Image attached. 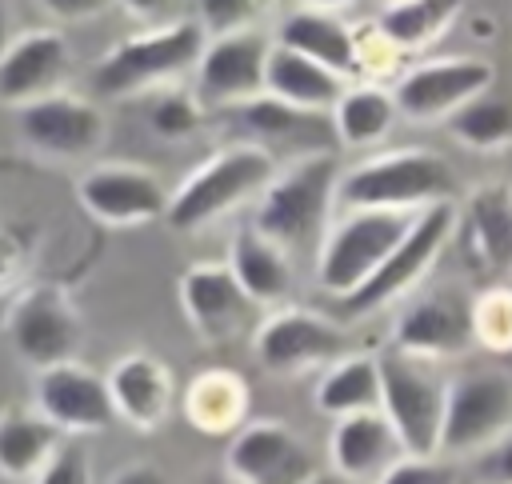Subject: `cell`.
Returning a JSON list of instances; mask_svg holds the SVG:
<instances>
[{"instance_id":"1","label":"cell","mask_w":512,"mask_h":484,"mask_svg":"<svg viewBox=\"0 0 512 484\" xmlns=\"http://www.w3.org/2000/svg\"><path fill=\"white\" fill-rule=\"evenodd\" d=\"M276 172L280 164L268 144L260 140L224 144L184 176V184L168 200L164 220L172 232H184V236L204 232L208 224L236 212L240 204L260 200V192L272 184Z\"/></svg>"},{"instance_id":"2","label":"cell","mask_w":512,"mask_h":484,"mask_svg":"<svg viewBox=\"0 0 512 484\" xmlns=\"http://www.w3.org/2000/svg\"><path fill=\"white\" fill-rule=\"evenodd\" d=\"M444 200H460V176L452 160L432 148L376 152L352 164L348 172H340V188H336V208L424 212Z\"/></svg>"},{"instance_id":"3","label":"cell","mask_w":512,"mask_h":484,"mask_svg":"<svg viewBox=\"0 0 512 484\" xmlns=\"http://www.w3.org/2000/svg\"><path fill=\"white\" fill-rule=\"evenodd\" d=\"M204 44H208V28L196 16L148 24L144 32L120 40L112 52L100 56V64L92 68V88L112 100L164 88L196 68Z\"/></svg>"},{"instance_id":"4","label":"cell","mask_w":512,"mask_h":484,"mask_svg":"<svg viewBox=\"0 0 512 484\" xmlns=\"http://www.w3.org/2000/svg\"><path fill=\"white\" fill-rule=\"evenodd\" d=\"M336 188H340L336 156L324 148L304 152L288 168H280L272 184L260 192L252 224L264 236L280 240L284 248H296L328 228V216L336 208Z\"/></svg>"},{"instance_id":"5","label":"cell","mask_w":512,"mask_h":484,"mask_svg":"<svg viewBox=\"0 0 512 484\" xmlns=\"http://www.w3.org/2000/svg\"><path fill=\"white\" fill-rule=\"evenodd\" d=\"M456 224H460V204L456 200H444V204H432V208L416 212L408 236L388 252V260L356 292L336 300L340 316L356 320V316L392 308L404 296H412L420 288V280L432 272V264L440 260V252L448 248V240L456 236Z\"/></svg>"},{"instance_id":"6","label":"cell","mask_w":512,"mask_h":484,"mask_svg":"<svg viewBox=\"0 0 512 484\" xmlns=\"http://www.w3.org/2000/svg\"><path fill=\"white\" fill-rule=\"evenodd\" d=\"M412 220L416 212H396V208H344V216L324 228V244L316 256V284L336 300L356 292L408 236Z\"/></svg>"},{"instance_id":"7","label":"cell","mask_w":512,"mask_h":484,"mask_svg":"<svg viewBox=\"0 0 512 484\" xmlns=\"http://www.w3.org/2000/svg\"><path fill=\"white\" fill-rule=\"evenodd\" d=\"M4 340L32 372H40L80 356L84 316L60 284H24L4 312Z\"/></svg>"},{"instance_id":"8","label":"cell","mask_w":512,"mask_h":484,"mask_svg":"<svg viewBox=\"0 0 512 484\" xmlns=\"http://www.w3.org/2000/svg\"><path fill=\"white\" fill-rule=\"evenodd\" d=\"M376 356H380V408L396 424L404 448L412 456H440L448 380H440L428 360L408 356L400 348H384Z\"/></svg>"},{"instance_id":"9","label":"cell","mask_w":512,"mask_h":484,"mask_svg":"<svg viewBox=\"0 0 512 484\" xmlns=\"http://www.w3.org/2000/svg\"><path fill=\"white\" fill-rule=\"evenodd\" d=\"M252 348L264 372L272 376H304L312 368H328L352 352L344 324L312 308H268V316L252 328Z\"/></svg>"},{"instance_id":"10","label":"cell","mask_w":512,"mask_h":484,"mask_svg":"<svg viewBox=\"0 0 512 484\" xmlns=\"http://www.w3.org/2000/svg\"><path fill=\"white\" fill-rule=\"evenodd\" d=\"M512 428V376L500 368H472L448 380L440 452L480 456Z\"/></svg>"},{"instance_id":"11","label":"cell","mask_w":512,"mask_h":484,"mask_svg":"<svg viewBox=\"0 0 512 484\" xmlns=\"http://www.w3.org/2000/svg\"><path fill=\"white\" fill-rule=\"evenodd\" d=\"M476 344L472 336V296L460 288H428L416 296H404L396 320H392V348L420 356L428 364L456 360Z\"/></svg>"},{"instance_id":"12","label":"cell","mask_w":512,"mask_h":484,"mask_svg":"<svg viewBox=\"0 0 512 484\" xmlns=\"http://www.w3.org/2000/svg\"><path fill=\"white\" fill-rule=\"evenodd\" d=\"M272 40L260 28H236L208 36L196 68H192V92L204 108H240L256 96H264V72H268Z\"/></svg>"},{"instance_id":"13","label":"cell","mask_w":512,"mask_h":484,"mask_svg":"<svg viewBox=\"0 0 512 484\" xmlns=\"http://www.w3.org/2000/svg\"><path fill=\"white\" fill-rule=\"evenodd\" d=\"M20 140L44 160H88L108 140V116L100 104L68 92H52L16 108Z\"/></svg>"},{"instance_id":"14","label":"cell","mask_w":512,"mask_h":484,"mask_svg":"<svg viewBox=\"0 0 512 484\" xmlns=\"http://www.w3.org/2000/svg\"><path fill=\"white\" fill-rule=\"evenodd\" d=\"M176 296L184 308L188 328L204 344H228L256 320V300L244 292L228 260H196L180 272Z\"/></svg>"},{"instance_id":"15","label":"cell","mask_w":512,"mask_h":484,"mask_svg":"<svg viewBox=\"0 0 512 484\" xmlns=\"http://www.w3.org/2000/svg\"><path fill=\"white\" fill-rule=\"evenodd\" d=\"M76 200L92 220L108 228H140L164 220L172 192L152 168L112 160V164H92L76 180Z\"/></svg>"},{"instance_id":"16","label":"cell","mask_w":512,"mask_h":484,"mask_svg":"<svg viewBox=\"0 0 512 484\" xmlns=\"http://www.w3.org/2000/svg\"><path fill=\"white\" fill-rule=\"evenodd\" d=\"M496 84V68L480 56H436V60H420L412 64L400 80H396V104L404 120L416 124H432V120H448L456 108H464L472 96L488 92Z\"/></svg>"},{"instance_id":"17","label":"cell","mask_w":512,"mask_h":484,"mask_svg":"<svg viewBox=\"0 0 512 484\" xmlns=\"http://www.w3.org/2000/svg\"><path fill=\"white\" fill-rule=\"evenodd\" d=\"M32 404L64 436L104 432V428L116 424V404H112V392H108V376L80 364V356L64 360V364H52V368H40L36 384H32Z\"/></svg>"},{"instance_id":"18","label":"cell","mask_w":512,"mask_h":484,"mask_svg":"<svg viewBox=\"0 0 512 484\" xmlns=\"http://www.w3.org/2000/svg\"><path fill=\"white\" fill-rule=\"evenodd\" d=\"M224 468L244 484H304L316 472V460L304 436L284 420H248L228 436Z\"/></svg>"},{"instance_id":"19","label":"cell","mask_w":512,"mask_h":484,"mask_svg":"<svg viewBox=\"0 0 512 484\" xmlns=\"http://www.w3.org/2000/svg\"><path fill=\"white\" fill-rule=\"evenodd\" d=\"M68 72H72V48L60 28L20 32L12 48L0 56V104L24 108L32 100L64 92Z\"/></svg>"},{"instance_id":"20","label":"cell","mask_w":512,"mask_h":484,"mask_svg":"<svg viewBox=\"0 0 512 484\" xmlns=\"http://www.w3.org/2000/svg\"><path fill=\"white\" fill-rule=\"evenodd\" d=\"M104 376H108V392L116 404V420L136 428V432L164 428L172 408L180 404V392H176L168 364L144 348L124 352Z\"/></svg>"},{"instance_id":"21","label":"cell","mask_w":512,"mask_h":484,"mask_svg":"<svg viewBox=\"0 0 512 484\" xmlns=\"http://www.w3.org/2000/svg\"><path fill=\"white\" fill-rule=\"evenodd\" d=\"M400 456H408L396 424L384 416V408L336 416L328 432V464L352 480L376 484Z\"/></svg>"},{"instance_id":"22","label":"cell","mask_w":512,"mask_h":484,"mask_svg":"<svg viewBox=\"0 0 512 484\" xmlns=\"http://www.w3.org/2000/svg\"><path fill=\"white\" fill-rule=\"evenodd\" d=\"M180 416L204 436H232L252 420V388L236 368L212 364L184 380Z\"/></svg>"},{"instance_id":"23","label":"cell","mask_w":512,"mask_h":484,"mask_svg":"<svg viewBox=\"0 0 512 484\" xmlns=\"http://www.w3.org/2000/svg\"><path fill=\"white\" fill-rule=\"evenodd\" d=\"M276 44H288L320 64H328L332 72H340L344 80L360 76V44H356V28H348L336 12L328 8H292L280 24H276Z\"/></svg>"},{"instance_id":"24","label":"cell","mask_w":512,"mask_h":484,"mask_svg":"<svg viewBox=\"0 0 512 484\" xmlns=\"http://www.w3.org/2000/svg\"><path fill=\"white\" fill-rule=\"evenodd\" d=\"M344 88H348V80L340 72H332L328 64L272 40L268 72H264V92L268 96H276L284 104H296V108H308V112H332Z\"/></svg>"},{"instance_id":"25","label":"cell","mask_w":512,"mask_h":484,"mask_svg":"<svg viewBox=\"0 0 512 484\" xmlns=\"http://www.w3.org/2000/svg\"><path fill=\"white\" fill-rule=\"evenodd\" d=\"M292 248H284L280 240L264 236L256 224L240 228L228 244V264L236 272V280L244 284V292L260 304V308H280L292 292Z\"/></svg>"},{"instance_id":"26","label":"cell","mask_w":512,"mask_h":484,"mask_svg":"<svg viewBox=\"0 0 512 484\" xmlns=\"http://www.w3.org/2000/svg\"><path fill=\"white\" fill-rule=\"evenodd\" d=\"M460 220H464L472 256L496 276L512 272V184L496 180V184L472 188L460 208Z\"/></svg>"},{"instance_id":"27","label":"cell","mask_w":512,"mask_h":484,"mask_svg":"<svg viewBox=\"0 0 512 484\" xmlns=\"http://www.w3.org/2000/svg\"><path fill=\"white\" fill-rule=\"evenodd\" d=\"M64 444V432L32 404H8L0 408V476L28 484L48 460L52 452Z\"/></svg>"},{"instance_id":"28","label":"cell","mask_w":512,"mask_h":484,"mask_svg":"<svg viewBox=\"0 0 512 484\" xmlns=\"http://www.w3.org/2000/svg\"><path fill=\"white\" fill-rule=\"evenodd\" d=\"M400 120V104H396V92H388L384 84L376 80H364V84H348L332 108V132L344 148H372L380 144L392 124Z\"/></svg>"},{"instance_id":"29","label":"cell","mask_w":512,"mask_h":484,"mask_svg":"<svg viewBox=\"0 0 512 484\" xmlns=\"http://www.w3.org/2000/svg\"><path fill=\"white\" fill-rule=\"evenodd\" d=\"M460 8L464 0H388L372 24L400 56H412L432 48L456 24Z\"/></svg>"},{"instance_id":"30","label":"cell","mask_w":512,"mask_h":484,"mask_svg":"<svg viewBox=\"0 0 512 484\" xmlns=\"http://www.w3.org/2000/svg\"><path fill=\"white\" fill-rule=\"evenodd\" d=\"M316 412L324 416H352L380 408V356L376 352H348L324 368L316 384Z\"/></svg>"},{"instance_id":"31","label":"cell","mask_w":512,"mask_h":484,"mask_svg":"<svg viewBox=\"0 0 512 484\" xmlns=\"http://www.w3.org/2000/svg\"><path fill=\"white\" fill-rule=\"evenodd\" d=\"M448 132L456 144L472 148V152H496L512 144V100L496 96L492 88L472 96L464 108H456L448 120Z\"/></svg>"},{"instance_id":"32","label":"cell","mask_w":512,"mask_h":484,"mask_svg":"<svg viewBox=\"0 0 512 484\" xmlns=\"http://www.w3.org/2000/svg\"><path fill=\"white\" fill-rule=\"evenodd\" d=\"M240 120L252 128V136L264 144V140H300L304 132H316V128H328L332 132V112H308V108H296V104H284L276 96H256L248 104H240Z\"/></svg>"},{"instance_id":"33","label":"cell","mask_w":512,"mask_h":484,"mask_svg":"<svg viewBox=\"0 0 512 484\" xmlns=\"http://www.w3.org/2000/svg\"><path fill=\"white\" fill-rule=\"evenodd\" d=\"M472 336L484 352L512 356V288L492 284L472 296Z\"/></svg>"},{"instance_id":"34","label":"cell","mask_w":512,"mask_h":484,"mask_svg":"<svg viewBox=\"0 0 512 484\" xmlns=\"http://www.w3.org/2000/svg\"><path fill=\"white\" fill-rule=\"evenodd\" d=\"M204 116H208V108L200 104V96L184 92V88H168V92H160L148 104V128L160 140H188V136H196Z\"/></svg>"},{"instance_id":"35","label":"cell","mask_w":512,"mask_h":484,"mask_svg":"<svg viewBox=\"0 0 512 484\" xmlns=\"http://www.w3.org/2000/svg\"><path fill=\"white\" fill-rule=\"evenodd\" d=\"M272 8L276 0H196V20L208 28V36H220L236 28H256V20Z\"/></svg>"},{"instance_id":"36","label":"cell","mask_w":512,"mask_h":484,"mask_svg":"<svg viewBox=\"0 0 512 484\" xmlns=\"http://www.w3.org/2000/svg\"><path fill=\"white\" fill-rule=\"evenodd\" d=\"M28 268H32V244L20 228L4 224L0 220V296H12L24 288L28 280Z\"/></svg>"},{"instance_id":"37","label":"cell","mask_w":512,"mask_h":484,"mask_svg":"<svg viewBox=\"0 0 512 484\" xmlns=\"http://www.w3.org/2000/svg\"><path fill=\"white\" fill-rule=\"evenodd\" d=\"M28 484H96L92 476V456L80 448V444H60L52 452V460L28 480Z\"/></svg>"},{"instance_id":"38","label":"cell","mask_w":512,"mask_h":484,"mask_svg":"<svg viewBox=\"0 0 512 484\" xmlns=\"http://www.w3.org/2000/svg\"><path fill=\"white\" fill-rule=\"evenodd\" d=\"M376 484H460V472L436 456H400Z\"/></svg>"},{"instance_id":"39","label":"cell","mask_w":512,"mask_h":484,"mask_svg":"<svg viewBox=\"0 0 512 484\" xmlns=\"http://www.w3.org/2000/svg\"><path fill=\"white\" fill-rule=\"evenodd\" d=\"M472 472L480 484H512V428L476 456Z\"/></svg>"},{"instance_id":"40","label":"cell","mask_w":512,"mask_h":484,"mask_svg":"<svg viewBox=\"0 0 512 484\" xmlns=\"http://www.w3.org/2000/svg\"><path fill=\"white\" fill-rule=\"evenodd\" d=\"M116 0H40V8L60 24H88L100 20Z\"/></svg>"},{"instance_id":"41","label":"cell","mask_w":512,"mask_h":484,"mask_svg":"<svg viewBox=\"0 0 512 484\" xmlns=\"http://www.w3.org/2000/svg\"><path fill=\"white\" fill-rule=\"evenodd\" d=\"M116 8H124V12H128L132 20H140V24H164L172 0H116Z\"/></svg>"},{"instance_id":"42","label":"cell","mask_w":512,"mask_h":484,"mask_svg":"<svg viewBox=\"0 0 512 484\" xmlns=\"http://www.w3.org/2000/svg\"><path fill=\"white\" fill-rule=\"evenodd\" d=\"M112 484H176V480L156 464H128L112 476Z\"/></svg>"},{"instance_id":"43","label":"cell","mask_w":512,"mask_h":484,"mask_svg":"<svg viewBox=\"0 0 512 484\" xmlns=\"http://www.w3.org/2000/svg\"><path fill=\"white\" fill-rule=\"evenodd\" d=\"M16 40V28H12V12H8V0H0V56L12 48Z\"/></svg>"},{"instance_id":"44","label":"cell","mask_w":512,"mask_h":484,"mask_svg":"<svg viewBox=\"0 0 512 484\" xmlns=\"http://www.w3.org/2000/svg\"><path fill=\"white\" fill-rule=\"evenodd\" d=\"M304 484H364V480H352V476H344V472H336V468H316Z\"/></svg>"},{"instance_id":"45","label":"cell","mask_w":512,"mask_h":484,"mask_svg":"<svg viewBox=\"0 0 512 484\" xmlns=\"http://www.w3.org/2000/svg\"><path fill=\"white\" fill-rule=\"evenodd\" d=\"M304 8H328V12H340V8H352L356 0H300Z\"/></svg>"},{"instance_id":"46","label":"cell","mask_w":512,"mask_h":484,"mask_svg":"<svg viewBox=\"0 0 512 484\" xmlns=\"http://www.w3.org/2000/svg\"><path fill=\"white\" fill-rule=\"evenodd\" d=\"M200 484H244V480H240V476H232V472L224 468V472H212V476H204Z\"/></svg>"}]
</instances>
